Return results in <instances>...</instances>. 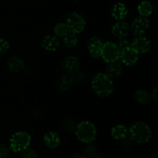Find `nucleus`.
I'll use <instances>...</instances> for the list:
<instances>
[{"mask_svg":"<svg viewBox=\"0 0 158 158\" xmlns=\"http://www.w3.org/2000/svg\"><path fill=\"white\" fill-rule=\"evenodd\" d=\"M41 45L43 48L49 52H54L60 46V40L56 35H45L41 41Z\"/></svg>","mask_w":158,"mask_h":158,"instance_id":"nucleus-15","label":"nucleus"},{"mask_svg":"<svg viewBox=\"0 0 158 158\" xmlns=\"http://www.w3.org/2000/svg\"><path fill=\"white\" fill-rule=\"evenodd\" d=\"M91 87L98 97H107L114 91V82L106 73H99L93 77Z\"/></svg>","mask_w":158,"mask_h":158,"instance_id":"nucleus-1","label":"nucleus"},{"mask_svg":"<svg viewBox=\"0 0 158 158\" xmlns=\"http://www.w3.org/2000/svg\"><path fill=\"white\" fill-rule=\"evenodd\" d=\"M119 56H120V50L117 48L116 43L112 42L103 43L100 57H102V59L106 63H110L117 62L119 60Z\"/></svg>","mask_w":158,"mask_h":158,"instance_id":"nucleus-6","label":"nucleus"},{"mask_svg":"<svg viewBox=\"0 0 158 158\" xmlns=\"http://www.w3.org/2000/svg\"><path fill=\"white\" fill-rule=\"evenodd\" d=\"M150 22L147 17L139 16L133 21L130 26V31L132 32L135 36L143 35L149 29Z\"/></svg>","mask_w":158,"mask_h":158,"instance_id":"nucleus-7","label":"nucleus"},{"mask_svg":"<svg viewBox=\"0 0 158 158\" xmlns=\"http://www.w3.org/2000/svg\"><path fill=\"white\" fill-rule=\"evenodd\" d=\"M123 71L121 64L114 62V63H108L106 66V74L110 77L111 79H115L120 77Z\"/></svg>","mask_w":158,"mask_h":158,"instance_id":"nucleus-19","label":"nucleus"},{"mask_svg":"<svg viewBox=\"0 0 158 158\" xmlns=\"http://www.w3.org/2000/svg\"><path fill=\"white\" fill-rule=\"evenodd\" d=\"M22 157L23 158H38V155L35 150L29 147L22 151Z\"/></svg>","mask_w":158,"mask_h":158,"instance_id":"nucleus-25","label":"nucleus"},{"mask_svg":"<svg viewBox=\"0 0 158 158\" xmlns=\"http://www.w3.org/2000/svg\"><path fill=\"white\" fill-rule=\"evenodd\" d=\"M77 123L73 120H67L64 121L63 127V129L65 131H68V132H72V131H75L76 127H77Z\"/></svg>","mask_w":158,"mask_h":158,"instance_id":"nucleus-26","label":"nucleus"},{"mask_svg":"<svg viewBox=\"0 0 158 158\" xmlns=\"http://www.w3.org/2000/svg\"><path fill=\"white\" fill-rule=\"evenodd\" d=\"M25 63L22 59L16 56L9 58L6 62V66L12 73H19L24 68Z\"/></svg>","mask_w":158,"mask_h":158,"instance_id":"nucleus-16","label":"nucleus"},{"mask_svg":"<svg viewBox=\"0 0 158 158\" xmlns=\"http://www.w3.org/2000/svg\"><path fill=\"white\" fill-rule=\"evenodd\" d=\"M130 138L140 144L148 143L152 137V131L149 125L143 122H137L130 127Z\"/></svg>","mask_w":158,"mask_h":158,"instance_id":"nucleus-2","label":"nucleus"},{"mask_svg":"<svg viewBox=\"0 0 158 158\" xmlns=\"http://www.w3.org/2000/svg\"><path fill=\"white\" fill-rule=\"evenodd\" d=\"M61 66L63 70L67 74H72L79 69L80 61L75 56H68L62 61Z\"/></svg>","mask_w":158,"mask_h":158,"instance_id":"nucleus-11","label":"nucleus"},{"mask_svg":"<svg viewBox=\"0 0 158 158\" xmlns=\"http://www.w3.org/2000/svg\"><path fill=\"white\" fill-rule=\"evenodd\" d=\"M117 48L119 49V50H122V49H124L126 48H128L131 46V43L128 40H127L126 38H120L118 39L117 40V43H116Z\"/></svg>","mask_w":158,"mask_h":158,"instance_id":"nucleus-27","label":"nucleus"},{"mask_svg":"<svg viewBox=\"0 0 158 158\" xmlns=\"http://www.w3.org/2000/svg\"><path fill=\"white\" fill-rule=\"evenodd\" d=\"M43 141L46 147L50 149H56L61 143V139L56 131H49L43 135Z\"/></svg>","mask_w":158,"mask_h":158,"instance_id":"nucleus-13","label":"nucleus"},{"mask_svg":"<svg viewBox=\"0 0 158 158\" xmlns=\"http://www.w3.org/2000/svg\"><path fill=\"white\" fill-rule=\"evenodd\" d=\"M73 84V80L71 77L70 74H64L62 76L56 83V86L58 89L61 92H66L71 88V86Z\"/></svg>","mask_w":158,"mask_h":158,"instance_id":"nucleus-17","label":"nucleus"},{"mask_svg":"<svg viewBox=\"0 0 158 158\" xmlns=\"http://www.w3.org/2000/svg\"><path fill=\"white\" fill-rule=\"evenodd\" d=\"M73 1H78V0H73Z\"/></svg>","mask_w":158,"mask_h":158,"instance_id":"nucleus-35","label":"nucleus"},{"mask_svg":"<svg viewBox=\"0 0 158 158\" xmlns=\"http://www.w3.org/2000/svg\"><path fill=\"white\" fill-rule=\"evenodd\" d=\"M71 77H72L73 80V83H81L84 80L85 76L83 73L82 71H80L78 69L77 71L74 72L73 73L70 74Z\"/></svg>","mask_w":158,"mask_h":158,"instance_id":"nucleus-28","label":"nucleus"},{"mask_svg":"<svg viewBox=\"0 0 158 158\" xmlns=\"http://www.w3.org/2000/svg\"><path fill=\"white\" fill-rule=\"evenodd\" d=\"M131 47L139 55L146 54L151 50V43L146 36H135L131 43Z\"/></svg>","mask_w":158,"mask_h":158,"instance_id":"nucleus-8","label":"nucleus"},{"mask_svg":"<svg viewBox=\"0 0 158 158\" xmlns=\"http://www.w3.org/2000/svg\"><path fill=\"white\" fill-rule=\"evenodd\" d=\"M139 14L140 16L148 17L152 14L153 12V6L149 1H142L137 7Z\"/></svg>","mask_w":158,"mask_h":158,"instance_id":"nucleus-20","label":"nucleus"},{"mask_svg":"<svg viewBox=\"0 0 158 158\" xmlns=\"http://www.w3.org/2000/svg\"><path fill=\"white\" fill-rule=\"evenodd\" d=\"M130 32V26L127 23L119 20L115 24L113 25L111 29V33L117 39L126 38Z\"/></svg>","mask_w":158,"mask_h":158,"instance_id":"nucleus-12","label":"nucleus"},{"mask_svg":"<svg viewBox=\"0 0 158 158\" xmlns=\"http://www.w3.org/2000/svg\"><path fill=\"white\" fill-rule=\"evenodd\" d=\"M138 58L139 54L135 52L131 46L120 51L119 59L123 64L127 66H131L135 64L138 60Z\"/></svg>","mask_w":158,"mask_h":158,"instance_id":"nucleus-9","label":"nucleus"},{"mask_svg":"<svg viewBox=\"0 0 158 158\" xmlns=\"http://www.w3.org/2000/svg\"><path fill=\"white\" fill-rule=\"evenodd\" d=\"M0 60H1V54H0Z\"/></svg>","mask_w":158,"mask_h":158,"instance_id":"nucleus-36","label":"nucleus"},{"mask_svg":"<svg viewBox=\"0 0 158 158\" xmlns=\"http://www.w3.org/2000/svg\"><path fill=\"white\" fill-rule=\"evenodd\" d=\"M77 43H78V39H77V34L70 31H69L66 35L63 36V43L66 47L69 48V49L75 47L77 45Z\"/></svg>","mask_w":158,"mask_h":158,"instance_id":"nucleus-21","label":"nucleus"},{"mask_svg":"<svg viewBox=\"0 0 158 158\" xmlns=\"http://www.w3.org/2000/svg\"><path fill=\"white\" fill-rule=\"evenodd\" d=\"M122 141H123V146L125 147V148H130V147H131V145H132V142L133 140H131V138H127V137H125L124 139H123L122 140Z\"/></svg>","mask_w":158,"mask_h":158,"instance_id":"nucleus-32","label":"nucleus"},{"mask_svg":"<svg viewBox=\"0 0 158 158\" xmlns=\"http://www.w3.org/2000/svg\"><path fill=\"white\" fill-rule=\"evenodd\" d=\"M66 24L70 32L75 34L81 33L86 28V19L81 14L72 12L68 15Z\"/></svg>","mask_w":158,"mask_h":158,"instance_id":"nucleus-5","label":"nucleus"},{"mask_svg":"<svg viewBox=\"0 0 158 158\" xmlns=\"http://www.w3.org/2000/svg\"><path fill=\"white\" fill-rule=\"evenodd\" d=\"M90 158H103V157H99V156H94V157H90Z\"/></svg>","mask_w":158,"mask_h":158,"instance_id":"nucleus-34","label":"nucleus"},{"mask_svg":"<svg viewBox=\"0 0 158 158\" xmlns=\"http://www.w3.org/2000/svg\"><path fill=\"white\" fill-rule=\"evenodd\" d=\"M153 99H154V100L155 102H157L158 100V89H157V85H155V86H154V87L152 88V89H151V97Z\"/></svg>","mask_w":158,"mask_h":158,"instance_id":"nucleus-31","label":"nucleus"},{"mask_svg":"<svg viewBox=\"0 0 158 158\" xmlns=\"http://www.w3.org/2000/svg\"><path fill=\"white\" fill-rule=\"evenodd\" d=\"M9 154V148L6 144L0 143V158H7Z\"/></svg>","mask_w":158,"mask_h":158,"instance_id":"nucleus-30","label":"nucleus"},{"mask_svg":"<svg viewBox=\"0 0 158 158\" xmlns=\"http://www.w3.org/2000/svg\"><path fill=\"white\" fill-rule=\"evenodd\" d=\"M75 134L80 141L84 143H90L97 137V128L90 121L84 120L77 125Z\"/></svg>","mask_w":158,"mask_h":158,"instance_id":"nucleus-3","label":"nucleus"},{"mask_svg":"<svg viewBox=\"0 0 158 158\" xmlns=\"http://www.w3.org/2000/svg\"><path fill=\"white\" fill-rule=\"evenodd\" d=\"M31 136L26 131H17L9 138V149L15 153L22 152L29 148L31 143Z\"/></svg>","mask_w":158,"mask_h":158,"instance_id":"nucleus-4","label":"nucleus"},{"mask_svg":"<svg viewBox=\"0 0 158 158\" xmlns=\"http://www.w3.org/2000/svg\"><path fill=\"white\" fill-rule=\"evenodd\" d=\"M134 97L136 101L138 103H140V104H148L151 101L150 94L146 90H143V89H139V90L136 91Z\"/></svg>","mask_w":158,"mask_h":158,"instance_id":"nucleus-22","label":"nucleus"},{"mask_svg":"<svg viewBox=\"0 0 158 158\" xmlns=\"http://www.w3.org/2000/svg\"><path fill=\"white\" fill-rule=\"evenodd\" d=\"M103 43L97 36H93L89 39L87 42V49L89 55L93 58H100L101 56V51Z\"/></svg>","mask_w":158,"mask_h":158,"instance_id":"nucleus-10","label":"nucleus"},{"mask_svg":"<svg viewBox=\"0 0 158 158\" xmlns=\"http://www.w3.org/2000/svg\"><path fill=\"white\" fill-rule=\"evenodd\" d=\"M10 48V43L6 39L0 38V54L5 53Z\"/></svg>","mask_w":158,"mask_h":158,"instance_id":"nucleus-29","label":"nucleus"},{"mask_svg":"<svg viewBox=\"0 0 158 158\" xmlns=\"http://www.w3.org/2000/svg\"><path fill=\"white\" fill-rule=\"evenodd\" d=\"M128 131L124 125L117 124L111 129V136L114 139L117 140H122L127 137Z\"/></svg>","mask_w":158,"mask_h":158,"instance_id":"nucleus-18","label":"nucleus"},{"mask_svg":"<svg viewBox=\"0 0 158 158\" xmlns=\"http://www.w3.org/2000/svg\"><path fill=\"white\" fill-rule=\"evenodd\" d=\"M72 158H87L84 154H76Z\"/></svg>","mask_w":158,"mask_h":158,"instance_id":"nucleus-33","label":"nucleus"},{"mask_svg":"<svg viewBox=\"0 0 158 158\" xmlns=\"http://www.w3.org/2000/svg\"><path fill=\"white\" fill-rule=\"evenodd\" d=\"M54 33L56 36L63 37V35H66L68 32H69V29H68L67 26H66V23H57L54 27Z\"/></svg>","mask_w":158,"mask_h":158,"instance_id":"nucleus-23","label":"nucleus"},{"mask_svg":"<svg viewBox=\"0 0 158 158\" xmlns=\"http://www.w3.org/2000/svg\"><path fill=\"white\" fill-rule=\"evenodd\" d=\"M128 14V9L126 5L122 2H117L111 7L110 15L114 19L123 20Z\"/></svg>","mask_w":158,"mask_h":158,"instance_id":"nucleus-14","label":"nucleus"},{"mask_svg":"<svg viewBox=\"0 0 158 158\" xmlns=\"http://www.w3.org/2000/svg\"><path fill=\"white\" fill-rule=\"evenodd\" d=\"M83 153H84V155L86 157H92L97 154V148L94 145L88 143V145L85 147L84 150H83Z\"/></svg>","mask_w":158,"mask_h":158,"instance_id":"nucleus-24","label":"nucleus"}]
</instances>
